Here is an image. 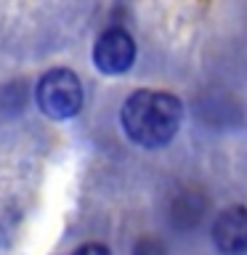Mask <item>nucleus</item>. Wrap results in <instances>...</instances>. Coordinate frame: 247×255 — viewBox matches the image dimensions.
<instances>
[{"mask_svg": "<svg viewBox=\"0 0 247 255\" xmlns=\"http://www.w3.org/2000/svg\"><path fill=\"white\" fill-rule=\"evenodd\" d=\"M213 242L221 255H245L247 253V210L229 207L213 223Z\"/></svg>", "mask_w": 247, "mask_h": 255, "instance_id": "nucleus-4", "label": "nucleus"}, {"mask_svg": "<svg viewBox=\"0 0 247 255\" xmlns=\"http://www.w3.org/2000/svg\"><path fill=\"white\" fill-rule=\"evenodd\" d=\"M133 255H165V245L159 242V239L143 237L141 242H135V247H133Z\"/></svg>", "mask_w": 247, "mask_h": 255, "instance_id": "nucleus-5", "label": "nucleus"}, {"mask_svg": "<svg viewBox=\"0 0 247 255\" xmlns=\"http://www.w3.org/2000/svg\"><path fill=\"white\" fill-rule=\"evenodd\" d=\"M72 255H112V253H109V247H104V245H99V242H91V245L77 247Z\"/></svg>", "mask_w": 247, "mask_h": 255, "instance_id": "nucleus-6", "label": "nucleus"}, {"mask_svg": "<svg viewBox=\"0 0 247 255\" xmlns=\"http://www.w3.org/2000/svg\"><path fill=\"white\" fill-rule=\"evenodd\" d=\"M37 104L48 117L69 120L83 107V85L75 72L51 69L37 85Z\"/></svg>", "mask_w": 247, "mask_h": 255, "instance_id": "nucleus-2", "label": "nucleus"}, {"mask_svg": "<svg viewBox=\"0 0 247 255\" xmlns=\"http://www.w3.org/2000/svg\"><path fill=\"white\" fill-rule=\"evenodd\" d=\"M135 59V43L125 29H107L96 40L93 61L104 75H123Z\"/></svg>", "mask_w": 247, "mask_h": 255, "instance_id": "nucleus-3", "label": "nucleus"}, {"mask_svg": "<svg viewBox=\"0 0 247 255\" xmlns=\"http://www.w3.org/2000/svg\"><path fill=\"white\" fill-rule=\"evenodd\" d=\"M183 107L170 93L138 91L123 107V128L127 138L143 149H159L181 128Z\"/></svg>", "mask_w": 247, "mask_h": 255, "instance_id": "nucleus-1", "label": "nucleus"}]
</instances>
